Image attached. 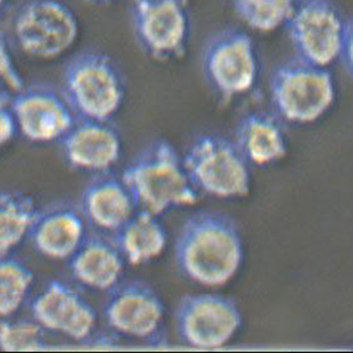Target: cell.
<instances>
[{
    "label": "cell",
    "instance_id": "26",
    "mask_svg": "<svg viewBox=\"0 0 353 353\" xmlns=\"http://www.w3.org/2000/svg\"><path fill=\"white\" fill-rule=\"evenodd\" d=\"M353 28L351 26L347 30L345 39L342 41L341 46L340 55H339V61L341 65L348 74H352L353 60H352V46H353Z\"/></svg>",
    "mask_w": 353,
    "mask_h": 353
},
{
    "label": "cell",
    "instance_id": "8",
    "mask_svg": "<svg viewBox=\"0 0 353 353\" xmlns=\"http://www.w3.org/2000/svg\"><path fill=\"white\" fill-rule=\"evenodd\" d=\"M131 26L141 50L157 61L183 58L191 40L186 0H131Z\"/></svg>",
    "mask_w": 353,
    "mask_h": 353
},
{
    "label": "cell",
    "instance_id": "15",
    "mask_svg": "<svg viewBox=\"0 0 353 353\" xmlns=\"http://www.w3.org/2000/svg\"><path fill=\"white\" fill-rule=\"evenodd\" d=\"M29 236L41 255L65 260L86 236L85 217L81 210L72 205H57L38 212Z\"/></svg>",
    "mask_w": 353,
    "mask_h": 353
},
{
    "label": "cell",
    "instance_id": "24",
    "mask_svg": "<svg viewBox=\"0 0 353 353\" xmlns=\"http://www.w3.org/2000/svg\"><path fill=\"white\" fill-rule=\"evenodd\" d=\"M0 81L7 86L10 92H17L26 86V81L15 65L7 39L0 32Z\"/></svg>",
    "mask_w": 353,
    "mask_h": 353
},
{
    "label": "cell",
    "instance_id": "18",
    "mask_svg": "<svg viewBox=\"0 0 353 353\" xmlns=\"http://www.w3.org/2000/svg\"><path fill=\"white\" fill-rule=\"evenodd\" d=\"M234 143L250 165L265 166L286 157L288 135L280 118L270 112H251L236 125Z\"/></svg>",
    "mask_w": 353,
    "mask_h": 353
},
{
    "label": "cell",
    "instance_id": "5",
    "mask_svg": "<svg viewBox=\"0 0 353 353\" xmlns=\"http://www.w3.org/2000/svg\"><path fill=\"white\" fill-rule=\"evenodd\" d=\"M201 70L210 90L223 104L248 94L260 75L255 41L239 28L219 30L203 46Z\"/></svg>",
    "mask_w": 353,
    "mask_h": 353
},
{
    "label": "cell",
    "instance_id": "17",
    "mask_svg": "<svg viewBox=\"0 0 353 353\" xmlns=\"http://www.w3.org/2000/svg\"><path fill=\"white\" fill-rule=\"evenodd\" d=\"M69 268L77 281L99 291H110L124 272L125 259L112 239L86 235L70 257Z\"/></svg>",
    "mask_w": 353,
    "mask_h": 353
},
{
    "label": "cell",
    "instance_id": "11",
    "mask_svg": "<svg viewBox=\"0 0 353 353\" xmlns=\"http://www.w3.org/2000/svg\"><path fill=\"white\" fill-rule=\"evenodd\" d=\"M12 108L18 130L34 143L60 140L78 118L64 94L46 84L14 92Z\"/></svg>",
    "mask_w": 353,
    "mask_h": 353
},
{
    "label": "cell",
    "instance_id": "9",
    "mask_svg": "<svg viewBox=\"0 0 353 353\" xmlns=\"http://www.w3.org/2000/svg\"><path fill=\"white\" fill-rule=\"evenodd\" d=\"M286 26L294 57L328 68L339 61L342 41L352 21L332 0H297Z\"/></svg>",
    "mask_w": 353,
    "mask_h": 353
},
{
    "label": "cell",
    "instance_id": "20",
    "mask_svg": "<svg viewBox=\"0 0 353 353\" xmlns=\"http://www.w3.org/2000/svg\"><path fill=\"white\" fill-rule=\"evenodd\" d=\"M38 212L24 192H0V256L9 255L29 235Z\"/></svg>",
    "mask_w": 353,
    "mask_h": 353
},
{
    "label": "cell",
    "instance_id": "27",
    "mask_svg": "<svg viewBox=\"0 0 353 353\" xmlns=\"http://www.w3.org/2000/svg\"><path fill=\"white\" fill-rule=\"evenodd\" d=\"M92 3H99V4H103V3H109L112 0H90Z\"/></svg>",
    "mask_w": 353,
    "mask_h": 353
},
{
    "label": "cell",
    "instance_id": "4",
    "mask_svg": "<svg viewBox=\"0 0 353 353\" xmlns=\"http://www.w3.org/2000/svg\"><path fill=\"white\" fill-rule=\"evenodd\" d=\"M270 97L279 118L311 124L334 105L336 83L328 68L294 57L276 66L270 79Z\"/></svg>",
    "mask_w": 353,
    "mask_h": 353
},
{
    "label": "cell",
    "instance_id": "28",
    "mask_svg": "<svg viewBox=\"0 0 353 353\" xmlns=\"http://www.w3.org/2000/svg\"><path fill=\"white\" fill-rule=\"evenodd\" d=\"M7 0H0V7H3L4 6V3H6Z\"/></svg>",
    "mask_w": 353,
    "mask_h": 353
},
{
    "label": "cell",
    "instance_id": "19",
    "mask_svg": "<svg viewBox=\"0 0 353 353\" xmlns=\"http://www.w3.org/2000/svg\"><path fill=\"white\" fill-rule=\"evenodd\" d=\"M112 239L125 261L138 266L163 254L168 243V231L159 216L139 210L114 232Z\"/></svg>",
    "mask_w": 353,
    "mask_h": 353
},
{
    "label": "cell",
    "instance_id": "1",
    "mask_svg": "<svg viewBox=\"0 0 353 353\" xmlns=\"http://www.w3.org/2000/svg\"><path fill=\"white\" fill-rule=\"evenodd\" d=\"M175 261L191 281L206 288L223 286L237 274L243 261L241 230L223 212L197 211L179 230Z\"/></svg>",
    "mask_w": 353,
    "mask_h": 353
},
{
    "label": "cell",
    "instance_id": "10",
    "mask_svg": "<svg viewBox=\"0 0 353 353\" xmlns=\"http://www.w3.org/2000/svg\"><path fill=\"white\" fill-rule=\"evenodd\" d=\"M175 325L185 343L216 348L226 345L241 327V310L223 294H185L177 303Z\"/></svg>",
    "mask_w": 353,
    "mask_h": 353
},
{
    "label": "cell",
    "instance_id": "3",
    "mask_svg": "<svg viewBox=\"0 0 353 353\" xmlns=\"http://www.w3.org/2000/svg\"><path fill=\"white\" fill-rule=\"evenodd\" d=\"M61 81V92L78 118L110 121L124 104V74L106 52H79L66 63Z\"/></svg>",
    "mask_w": 353,
    "mask_h": 353
},
{
    "label": "cell",
    "instance_id": "6",
    "mask_svg": "<svg viewBox=\"0 0 353 353\" xmlns=\"http://www.w3.org/2000/svg\"><path fill=\"white\" fill-rule=\"evenodd\" d=\"M183 163L197 191L220 199L246 196L250 192V164L231 139L201 134L191 141Z\"/></svg>",
    "mask_w": 353,
    "mask_h": 353
},
{
    "label": "cell",
    "instance_id": "2",
    "mask_svg": "<svg viewBox=\"0 0 353 353\" xmlns=\"http://www.w3.org/2000/svg\"><path fill=\"white\" fill-rule=\"evenodd\" d=\"M137 208L160 216L170 210L191 206L199 191L190 181L183 157L165 139L146 145L121 175Z\"/></svg>",
    "mask_w": 353,
    "mask_h": 353
},
{
    "label": "cell",
    "instance_id": "21",
    "mask_svg": "<svg viewBox=\"0 0 353 353\" xmlns=\"http://www.w3.org/2000/svg\"><path fill=\"white\" fill-rule=\"evenodd\" d=\"M34 274L26 263L9 255L0 256V317L19 311L33 286Z\"/></svg>",
    "mask_w": 353,
    "mask_h": 353
},
{
    "label": "cell",
    "instance_id": "22",
    "mask_svg": "<svg viewBox=\"0 0 353 353\" xmlns=\"http://www.w3.org/2000/svg\"><path fill=\"white\" fill-rule=\"evenodd\" d=\"M297 0H232L240 19L260 33H271L286 26Z\"/></svg>",
    "mask_w": 353,
    "mask_h": 353
},
{
    "label": "cell",
    "instance_id": "12",
    "mask_svg": "<svg viewBox=\"0 0 353 353\" xmlns=\"http://www.w3.org/2000/svg\"><path fill=\"white\" fill-rule=\"evenodd\" d=\"M108 292L105 320L112 330L140 340L157 336L164 320L165 306L149 283L138 280L119 282Z\"/></svg>",
    "mask_w": 353,
    "mask_h": 353
},
{
    "label": "cell",
    "instance_id": "7",
    "mask_svg": "<svg viewBox=\"0 0 353 353\" xmlns=\"http://www.w3.org/2000/svg\"><path fill=\"white\" fill-rule=\"evenodd\" d=\"M20 50L37 59L59 58L75 46L80 33L77 14L60 0H29L13 21Z\"/></svg>",
    "mask_w": 353,
    "mask_h": 353
},
{
    "label": "cell",
    "instance_id": "23",
    "mask_svg": "<svg viewBox=\"0 0 353 353\" xmlns=\"http://www.w3.org/2000/svg\"><path fill=\"white\" fill-rule=\"evenodd\" d=\"M44 328L37 321H0V348L8 352L34 351L46 347Z\"/></svg>",
    "mask_w": 353,
    "mask_h": 353
},
{
    "label": "cell",
    "instance_id": "25",
    "mask_svg": "<svg viewBox=\"0 0 353 353\" xmlns=\"http://www.w3.org/2000/svg\"><path fill=\"white\" fill-rule=\"evenodd\" d=\"M18 131L12 108V95L0 90V148L8 144Z\"/></svg>",
    "mask_w": 353,
    "mask_h": 353
},
{
    "label": "cell",
    "instance_id": "16",
    "mask_svg": "<svg viewBox=\"0 0 353 353\" xmlns=\"http://www.w3.org/2000/svg\"><path fill=\"white\" fill-rule=\"evenodd\" d=\"M137 203L121 177L99 174L81 194V212L97 229L114 234L137 211Z\"/></svg>",
    "mask_w": 353,
    "mask_h": 353
},
{
    "label": "cell",
    "instance_id": "13",
    "mask_svg": "<svg viewBox=\"0 0 353 353\" xmlns=\"http://www.w3.org/2000/svg\"><path fill=\"white\" fill-rule=\"evenodd\" d=\"M33 320L41 327L85 341L97 327L98 314L92 305L70 285L52 280L30 305Z\"/></svg>",
    "mask_w": 353,
    "mask_h": 353
},
{
    "label": "cell",
    "instance_id": "14",
    "mask_svg": "<svg viewBox=\"0 0 353 353\" xmlns=\"http://www.w3.org/2000/svg\"><path fill=\"white\" fill-rule=\"evenodd\" d=\"M61 152L72 169L101 174L110 170L123 154V140L110 121L77 118L60 139Z\"/></svg>",
    "mask_w": 353,
    "mask_h": 353
}]
</instances>
